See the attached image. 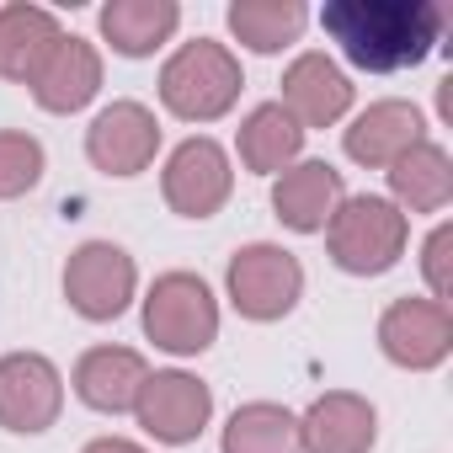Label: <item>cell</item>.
<instances>
[{
    "mask_svg": "<svg viewBox=\"0 0 453 453\" xmlns=\"http://www.w3.org/2000/svg\"><path fill=\"white\" fill-rule=\"evenodd\" d=\"M155 150H160V123L139 102H112L86 128V155L107 176H139L155 160Z\"/></svg>",
    "mask_w": 453,
    "mask_h": 453,
    "instance_id": "obj_10",
    "label": "cell"
},
{
    "mask_svg": "<svg viewBox=\"0 0 453 453\" xmlns=\"http://www.w3.org/2000/svg\"><path fill=\"white\" fill-rule=\"evenodd\" d=\"M134 257L112 241H86L65 267V299L86 320H118L134 299Z\"/></svg>",
    "mask_w": 453,
    "mask_h": 453,
    "instance_id": "obj_6",
    "label": "cell"
},
{
    "mask_svg": "<svg viewBox=\"0 0 453 453\" xmlns=\"http://www.w3.org/2000/svg\"><path fill=\"white\" fill-rule=\"evenodd\" d=\"M448 246H453V230L448 224H437V230L426 235V257H421V267H426V283H432V299L442 304V294H448Z\"/></svg>",
    "mask_w": 453,
    "mask_h": 453,
    "instance_id": "obj_25",
    "label": "cell"
},
{
    "mask_svg": "<svg viewBox=\"0 0 453 453\" xmlns=\"http://www.w3.org/2000/svg\"><path fill=\"white\" fill-rule=\"evenodd\" d=\"M224 283H230V304L246 320H283L304 294V267L283 246H246L230 257Z\"/></svg>",
    "mask_w": 453,
    "mask_h": 453,
    "instance_id": "obj_5",
    "label": "cell"
},
{
    "mask_svg": "<svg viewBox=\"0 0 453 453\" xmlns=\"http://www.w3.org/2000/svg\"><path fill=\"white\" fill-rule=\"evenodd\" d=\"M27 86H33V102L43 112H81L102 91V54L86 38H59Z\"/></svg>",
    "mask_w": 453,
    "mask_h": 453,
    "instance_id": "obj_14",
    "label": "cell"
},
{
    "mask_svg": "<svg viewBox=\"0 0 453 453\" xmlns=\"http://www.w3.org/2000/svg\"><path fill=\"white\" fill-rule=\"evenodd\" d=\"M299 128H331L352 107V81L342 75L336 59L326 54H299L283 75V102H278Z\"/></svg>",
    "mask_w": 453,
    "mask_h": 453,
    "instance_id": "obj_12",
    "label": "cell"
},
{
    "mask_svg": "<svg viewBox=\"0 0 453 453\" xmlns=\"http://www.w3.org/2000/svg\"><path fill=\"white\" fill-rule=\"evenodd\" d=\"M373 437H379V416L352 389L320 395L299 421V448L304 453H368Z\"/></svg>",
    "mask_w": 453,
    "mask_h": 453,
    "instance_id": "obj_13",
    "label": "cell"
},
{
    "mask_svg": "<svg viewBox=\"0 0 453 453\" xmlns=\"http://www.w3.org/2000/svg\"><path fill=\"white\" fill-rule=\"evenodd\" d=\"M224 453H304L299 448V416H288L273 400H251L224 426Z\"/></svg>",
    "mask_w": 453,
    "mask_h": 453,
    "instance_id": "obj_22",
    "label": "cell"
},
{
    "mask_svg": "<svg viewBox=\"0 0 453 453\" xmlns=\"http://www.w3.org/2000/svg\"><path fill=\"white\" fill-rule=\"evenodd\" d=\"M336 203H342V171L326 165V160H299V165H288V171L278 176V187H273L278 219L288 224V230H299V235L326 230L331 213H336Z\"/></svg>",
    "mask_w": 453,
    "mask_h": 453,
    "instance_id": "obj_16",
    "label": "cell"
},
{
    "mask_svg": "<svg viewBox=\"0 0 453 453\" xmlns=\"http://www.w3.org/2000/svg\"><path fill=\"white\" fill-rule=\"evenodd\" d=\"M299 150H304V128H299L278 102L257 107V112L241 123V160H246V171H262V176L288 171V165L299 160Z\"/></svg>",
    "mask_w": 453,
    "mask_h": 453,
    "instance_id": "obj_21",
    "label": "cell"
},
{
    "mask_svg": "<svg viewBox=\"0 0 453 453\" xmlns=\"http://www.w3.org/2000/svg\"><path fill=\"white\" fill-rule=\"evenodd\" d=\"M150 368L134 347H91L81 363H75V395L91 405V411H134L139 389H144Z\"/></svg>",
    "mask_w": 453,
    "mask_h": 453,
    "instance_id": "obj_17",
    "label": "cell"
},
{
    "mask_svg": "<svg viewBox=\"0 0 453 453\" xmlns=\"http://www.w3.org/2000/svg\"><path fill=\"white\" fill-rule=\"evenodd\" d=\"M379 347L400 368H437L453 352V320L437 299H395L379 320Z\"/></svg>",
    "mask_w": 453,
    "mask_h": 453,
    "instance_id": "obj_11",
    "label": "cell"
},
{
    "mask_svg": "<svg viewBox=\"0 0 453 453\" xmlns=\"http://www.w3.org/2000/svg\"><path fill=\"white\" fill-rule=\"evenodd\" d=\"M426 139V123L411 102H373L368 112H357V123L347 128V160L368 165V171H389L411 144Z\"/></svg>",
    "mask_w": 453,
    "mask_h": 453,
    "instance_id": "obj_15",
    "label": "cell"
},
{
    "mask_svg": "<svg viewBox=\"0 0 453 453\" xmlns=\"http://www.w3.org/2000/svg\"><path fill=\"white\" fill-rule=\"evenodd\" d=\"M326 38L368 75H395L416 70L437 38H442V12L432 0H331L320 12Z\"/></svg>",
    "mask_w": 453,
    "mask_h": 453,
    "instance_id": "obj_1",
    "label": "cell"
},
{
    "mask_svg": "<svg viewBox=\"0 0 453 453\" xmlns=\"http://www.w3.org/2000/svg\"><path fill=\"white\" fill-rule=\"evenodd\" d=\"M65 405V379L38 352L0 357V426L6 432H49Z\"/></svg>",
    "mask_w": 453,
    "mask_h": 453,
    "instance_id": "obj_8",
    "label": "cell"
},
{
    "mask_svg": "<svg viewBox=\"0 0 453 453\" xmlns=\"http://www.w3.org/2000/svg\"><path fill=\"white\" fill-rule=\"evenodd\" d=\"M144 336L176 357H197L213 347L219 336V304L208 294L203 278L192 273H165L155 278L150 299H144Z\"/></svg>",
    "mask_w": 453,
    "mask_h": 453,
    "instance_id": "obj_4",
    "label": "cell"
},
{
    "mask_svg": "<svg viewBox=\"0 0 453 453\" xmlns=\"http://www.w3.org/2000/svg\"><path fill=\"white\" fill-rule=\"evenodd\" d=\"M230 33L251 54H278L304 33V6L299 0H235L230 6Z\"/></svg>",
    "mask_w": 453,
    "mask_h": 453,
    "instance_id": "obj_23",
    "label": "cell"
},
{
    "mask_svg": "<svg viewBox=\"0 0 453 453\" xmlns=\"http://www.w3.org/2000/svg\"><path fill=\"white\" fill-rule=\"evenodd\" d=\"M160 192L181 219H213L235 192V171L213 139H187L171 150L165 171H160Z\"/></svg>",
    "mask_w": 453,
    "mask_h": 453,
    "instance_id": "obj_7",
    "label": "cell"
},
{
    "mask_svg": "<svg viewBox=\"0 0 453 453\" xmlns=\"http://www.w3.org/2000/svg\"><path fill=\"white\" fill-rule=\"evenodd\" d=\"M176 22H181L176 0H112V6H102V38H107L123 59L155 54V49L176 33Z\"/></svg>",
    "mask_w": 453,
    "mask_h": 453,
    "instance_id": "obj_19",
    "label": "cell"
},
{
    "mask_svg": "<svg viewBox=\"0 0 453 453\" xmlns=\"http://www.w3.org/2000/svg\"><path fill=\"white\" fill-rule=\"evenodd\" d=\"M405 235L411 224L405 213L389 203V197H342L331 224H326V246H331V262L352 278H379L400 262L405 251Z\"/></svg>",
    "mask_w": 453,
    "mask_h": 453,
    "instance_id": "obj_3",
    "label": "cell"
},
{
    "mask_svg": "<svg viewBox=\"0 0 453 453\" xmlns=\"http://www.w3.org/2000/svg\"><path fill=\"white\" fill-rule=\"evenodd\" d=\"M389 187H395V197L411 208V213H437V208H448V197H453V160H448V150H437V144H411L395 165H389Z\"/></svg>",
    "mask_w": 453,
    "mask_h": 453,
    "instance_id": "obj_20",
    "label": "cell"
},
{
    "mask_svg": "<svg viewBox=\"0 0 453 453\" xmlns=\"http://www.w3.org/2000/svg\"><path fill=\"white\" fill-rule=\"evenodd\" d=\"M134 416H139V426L155 437V442H192L203 426H208V416H213V389L203 384V379H192V373H181V368H171V373H150L144 379V389H139V400H134Z\"/></svg>",
    "mask_w": 453,
    "mask_h": 453,
    "instance_id": "obj_9",
    "label": "cell"
},
{
    "mask_svg": "<svg viewBox=\"0 0 453 453\" xmlns=\"http://www.w3.org/2000/svg\"><path fill=\"white\" fill-rule=\"evenodd\" d=\"M86 453H144V448L128 437H96V442H86Z\"/></svg>",
    "mask_w": 453,
    "mask_h": 453,
    "instance_id": "obj_26",
    "label": "cell"
},
{
    "mask_svg": "<svg viewBox=\"0 0 453 453\" xmlns=\"http://www.w3.org/2000/svg\"><path fill=\"white\" fill-rule=\"evenodd\" d=\"M241 59L224 49V43H213V38H197V43H181L171 59H165V70H160V102L176 112V118H187V123H213V118H224L235 107V96H241Z\"/></svg>",
    "mask_w": 453,
    "mask_h": 453,
    "instance_id": "obj_2",
    "label": "cell"
},
{
    "mask_svg": "<svg viewBox=\"0 0 453 453\" xmlns=\"http://www.w3.org/2000/svg\"><path fill=\"white\" fill-rule=\"evenodd\" d=\"M43 181V144L33 134H0V197H22Z\"/></svg>",
    "mask_w": 453,
    "mask_h": 453,
    "instance_id": "obj_24",
    "label": "cell"
},
{
    "mask_svg": "<svg viewBox=\"0 0 453 453\" xmlns=\"http://www.w3.org/2000/svg\"><path fill=\"white\" fill-rule=\"evenodd\" d=\"M59 17L43 6H0V75L6 81H33L38 65L54 54L59 43Z\"/></svg>",
    "mask_w": 453,
    "mask_h": 453,
    "instance_id": "obj_18",
    "label": "cell"
}]
</instances>
